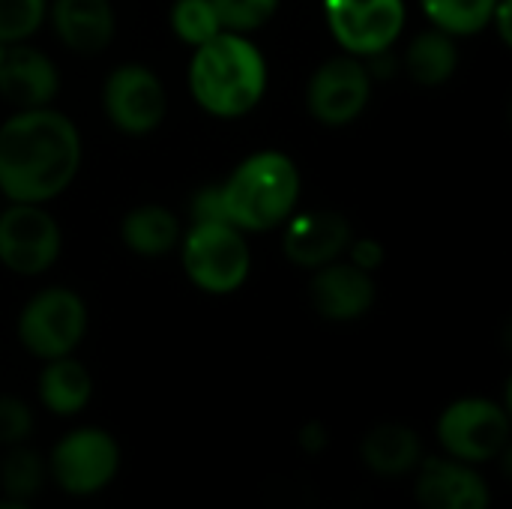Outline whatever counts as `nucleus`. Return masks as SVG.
Masks as SVG:
<instances>
[{
  "label": "nucleus",
  "instance_id": "obj_1",
  "mask_svg": "<svg viewBox=\"0 0 512 509\" xmlns=\"http://www.w3.org/2000/svg\"><path fill=\"white\" fill-rule=\"evenodd\" d=\"M81 132L54 105L21 108L0 123V195L18 204H51L78 177Z\"/></svg>",
  "mask_w": 512,
  "mask_h": 509
},
{
  "label": "nucleus",
  "instance_id": "obj_2",
  "mask_svg": "<svg viewBox=\"0 0 512 509\" xmlns=\"http://www.w3.org/2000/svg\"><path fill=\"white\" fill-rule=\"evenodd\" d=\"M186 84L192 102L219 120L252 114L267 96L270 69L264 51L246 33L222 30L192 48Z\"/></svg>",
  "mask_w": 512,
  "mask_h": 509
},
{
  "label": "nucleus",
  "instance_id": "obj_3",
  "mask_svg": "<svg viewBox=\"0 0 512 509\" xmlns=\"http://www.w3.org/2000/svg\"><path fill=\"white\" fill-rule=\"evenodd\" d=\"M225 219L243 234L282 228L300 204L303 174L285 150H258L219 183Z\"/></svg>",
  "mask_w": 512,
  "mask_h": 509
},
{
  "label": "nucleus",
  "instance_id": "obj_4",
  "mask_svg": "<svg viewBox=\"0 0 512 509\" xmlns=\"http://www.w3.org/2000/svg\"><path fill=\"white\" fill-rule=\"evenodd\" d=\"M180 264L186 279L210 297L237 294L252 273V249L231 222H198L180 237Z\"/></svg>",
  "mask_w": 512,
  "mask_h": 509
},
{
  "label": "nucleus",
  "instance_id": "obj_5",
  "mask_svg": "<svg viewBox=\"0 0 512 509\" xmlns=\"http://www.w3.org/2000/svg\"><path fill=\"white\" fill-rule=\"evenodd\" d=\"M87 324L90 315L84 297L66 285H48L21 306L15 333L30 357L48 363L75 354L87 336Z\"/></svg>",
  "mask_w": 512,
  "mask_h": 509
},
{
  "label": "nucleus",
  "instance_id": "obj_6",
  "mask_svg": "<svg viewBox=\"0 0 512 509\" xmlns=\"http://www.w3.org/2000/svg\"><path fill=\"white\" fill-rule=\"evenodd\" d=\"M435 435L450 459L486 465L510 447V414L495 399L462 396L441 411Z\"/></svg>",
  "mask_w": 512,
  "mask_h": 509
},
{
  "label": "nucleus",
  "instance_id": "obj_7",
  "mask_svg": "<svg viewBox=\"0 0 512 509\" xmlns=\"http://www.w3.org/2000/svg\"><path fill=\"white\" fill-rule=\"evenodd\" d=\"M375 90V75L369 63L354 54L327 57L306 81V111L315 123L327 129H345L357 123Z\"/></svg>",
  "mask_w": 512,
  "mask_h": 509
},
{
  "label": "nucleus",
  "instance_id": "obj_8",
  "mask_svg": "<svg viewBox=\"0 0 512 509\" xmlns=\"http://www.w3.org/2000/svg\"><path fill=\"white\" fill-rule=\"evenodd\" d=\"M321 9L333 42L360 60L387 54L408 24L405 0H321Z\"/></svg>",
  "mask_w": 512,
  "mask_h": 509
},
{
  "label": "nucleus",
  "instance_id": "obj_9",
  "mask_svg": "<svg viewBox=\"0 0 512 509\" xmlns=\"http://www.w3.org/2000/svg\"><path fill=\"white\" fill-rule=\"evenodd\" d=\"M63 252L60 222L48 213V204L0 207V264L15 276L48 273Z\"/></svg>",
  "mask_w": 512,
  "mask_h": 509
},
{
  "label": "nucleus",
  "instance_id": "obj_10",
  "mask_svg": "<svg viewBox=\"0 0 512 509\" xmlns=\"http://www.w3.org/2000/svg\"><path fill=\"white\" fill-rule=\"evenodd\" d=\"M117 471H120V444L114 441L111 432L96 426H81L66 432L54 444L48 459V474L72 498H87L108 489Z\"/></svg>",
  "mask_w": 512,
  "mask_h": 509
},
{
  "label": "nucleus",
  "instance_id": "obj_11",
  "mask_svg": "<svg viewBox=\"0 0 512 509\" xmlns=\"http://www.w3.org/2000/svg\"><path fill=\"white\" fill-rule=\"evenodd\" d=\"M102 111L117 132L144 138L162 126L168 114V90L159 72L147 63H120L102 84Z\"/></svg>",
  "mask_w": 512,
  "mask_h": 509
},
{
  "label": "nucleus",
  "instance_id": "obj_12",
  "mask_svg": "<svg viewBox=\"0 0 512 509\" xmlns=\"http://www.w3.org/2000/svg\"><path fill=\"white\" fill-rule=\"evenodd\" d=\"M309 300H312V309L324 321L351 324L372 312L378 300V285L372 273L354 267L348 258H339L312 270Z\"/></svg>",
  "mask_w": 512,
  "mask_h": 509
},
{
  "label": "nucleus",
  "instance_id": "obj_13",
  "mask_svg": "<svg viewBox=\"0 0 512 509\" xmlns=\"http://www.w3.org/2000/svg\"><path fill=\"white\" fill-rule=\"evenodd\" d=\"M282 234V252L294 267L318 270L330 261L345 258L354 228L339 210H303L294 213Z\"/></svg>",
  "mask_w": 512,
  "mask_h": 509
},
{
  "label": "nucleus",
  "instance_id": "obj_14",
  "mask_svg": "<svg viewBox=\"0 0 512 509\" xmlns=\"http://www.w3.org/2000/svg\"><path fill=\"white\" fill-rule=\"evenodd\" d=\"M414 495L420 509H492V486L477 465L459 459H423Z\"/></svg>",
  "mask_w": 512,
  "mask_h": 509
},
{
  "label": "nucleus",
  "instance_id": "obj_15",
  "mask_svg": "<svg viewBox=\"0 0 512 509\" xmlns=\"http://www.w3.org/2000/svg\"><path fill=\"white\" fill-rule=\"evenodd\" d=\"M60 93V69L42 48H33L30 42L9 45L3 63H0V99L21 108H45L54 105Z\"/></svg>",
  "mask_w": 512,
  "mask_h": 509
},
{
  "label": "nucleus",
  "instance_id": "obj_16",
  "mask_svg": "<svg viewBox=\"0 0 512 509\" xmlns=\"http://www.w3.org/2000/svg\"><path fill=\"white\" fill-rule=\"evenodd\" d=\"M48 21L60 45L81 57L105 51L117 33L111 0H48Z\"/></svg>",
  "mask_w": 512,
  "mask_h": 509
},
{
  "label": "nucleus",
  "instance_id": "obj_17",
  "mask_svg": "<svg viewBox=\"0 0 512 509\" xmlns=\"http://www.w3.org/2000/svg\"><path fill=\"white\" fill-rule=\"evenodd\" d=\"M360 459L375 477H405L423 462V441L405 423H378L366 432Z\"/></svg>",
  "mask_w": 512,
  "mask_h": 509
},
{
  "label": "nucleus",
  "instance_id": "obj_18",
  "mask_svg": "<svg viewBox=\"0 0 512 509\" xmlns=\"http://www.w3.org/2000/svg\"><path fill=\"white\" fill-rule=\"evenodd\" d=\"M183 228L165 204H138L120 219V240L138 258H162L180 246Z\"/></svg>",
  "mask_w": 512,
  "mask_h": 509
},
{
  "label": "nucleus",
  "instance_id": "obj_19",
  "mask_svg": "<svg viewBox=\"0 0 512 509\" xmlns=\"http://www.w3.org/2000/svg\"><path fill=\"white\" fill-rule=\"evenodd\" d=\"M36 393L45 411L54 417H75L81 414L93 399V378L84 363H78L72 354L48 360L39 372Z\"/></svg>",
  "mask_w": 512,
  "mask_h": 509
},
{
  "label": "nucleus",
  "instance_id": "obj_20",
  "mask_svg": "<svg viewBox=\"0 0 512 509\" xmlns=\"http://www.w3.org/2000/svg\"><path fill=\"white\" fill-rule=\"evenodd\" d=\"M462 54H459V39L438 30V27H426L420 30L402 57L405 75L420 84V87H441L447 84L456 72H459Z\"/></svg>",
  "mask_w": 512,
  "mask_h": 509
},
{
  "label": "nucleus",
  "instance_id": "obj_21",
  "mask_svg": "<svg viewBox=\"0 0 512 509\" xmlns=\"http://www.w3.org/2000/svg\"><path fill=\"white\" fill-rule=\"evenodd\" d=\"M498 3L501 0H420V9L429 27H438L462 39V36H477L489 30V21Z\"/></svg>",
  "mask_w": 512,
  "mask_h": 509
},
{
  "label": "nucleus",
  "instance_id": "obj_22",
  "mask_svg": "<svg viewBox=\"0 0 512 509\" xmlns=\"http://www.w3.org/2000/svg\"><path fill=\"white\" fill-rule=\"evenodd\" d=\"M45 474H48V465L33 450H27L24 444L6 447V456L0 462V489L6 498L12 501L36 498V492L45 483Z\"/></svg>",
  "mask_w": 512,
  "mask_h": 509
},
{
  "label": "nucleus",
  "instance_id": "obj_23",
  "mask_svg": "<svg viewBox=\"0 0 512 509\" xmlns=\"http://www.w3.org/2000/svg\"><path fill=\"white\" fill-rule=\"evenodd\" d=\"M168 27L189 48H198L216 33H222V21L216 15L213 0H174L168 9Z\"/></svg>",
  "mask_w": 512,
  "mask_h": 509
},
{
  "label": "nucleus",
  "instance_id": "obj_24",
  "mask_svg": "<svg viewBox=\"0 0 512 509\" xmlns=\"http://www.w3.org/2000/svg\"><path fill=\"white\" fill-rule=\"evenodd\" d=\"M48 21V0H0V39L6 45L30 42Z\"/></svg>",
  "mask_w": 512,
  "mask_h": 509
},
{
  "label": "nucleus",
  "instance_id": "obj_25",
  "mask_svg": "<svg viewBox=\"0 0 512 509\" xmlns=\"http://www.w3.org/2000/svg\"><path fill=\"white\" fill-rule=\"evenodd\" d=\"M213 6L222 21V30L252 36L276 18L282 0H213Z\"/></svg>",
  "mask_w": 512,
  "mask_h": 509
},
{
  "label": "nucleus",
  "instance_id": "obj_26",
  "mask_svg": "<svg viewBox=\"0 0 512 509\" xmlns=\"http://www.w3.org/2000/svg\"><path fill=\"white\" fill-rule=\"evenodd\" d=\"M33 435V408L18 396H0V447H18Z\"/></svg>",
  "mask_w": 512,
  "mask_h": 509
},
{
  "label": "nucleus",
  "instance_id": "obj_27",
  "mask_svg": "<svg viewBox=\"0 0 512 509\" xmlns=\"http://www.w3.org/2000/svg\"><path fill=\"white\" fill-rule=\"evenodd\" d=\"M345 258L354 267H360V270H366V273L375 276L384 267V261H387V249H384V243L378 237H351Z\"/></svg>",
  "mask_w": 512,
  "mask_h": 509
},
{
  "label": "nucleus",
  "instance_id": "obj_28",
  "mask_svg": "<svg viewBox=\"0 0 512 509\" xmlns=\"http://www.w3.org/2000/svg\"><path fill=\"white\" fill-rule=\"evenodd\" d=\"M189 219L192 225L198 222H228L225 210H222V195H219V183L216 186H204L192 195L189 201Z\"/></svg>",
  "mask_w": 512,
  "mask_h": 509
},
{
  "label": "nucleus",
  "instance_id": "obj_29",
  "mask_svg": "<svg viewBox=\"0 0 512 509\" xmlns=\"http://www.w3.org/2000/svg\"><path fill=\"white\" fill-rule=\"evenodd\" d=\"M300 441L306 444V450H324V444H327L324 426H318V423H309V426L300 432Z\"/></svg>",
  "mask_w": 512,
  "mask_h": 509
},
{
  "label": "nucleus",
  "instance_id": "obj_30",
  "mask_svg": "<svg viewBox=\"0 0 512 509\" xmlns=\"http://www.w3.org/2000/svg\"><path fill=\"white\" fill-rule=\"evenodd\" d=\"M0 509H30V507H27V501H12V498H3V501H0Z\"/></svg>",
  "mask_w": 512,
  "mask_h": 509
},
{
  "label": "nucleus",
  "instance_id": "obj_31",
  "mask_svg": "<svg viewBox=\"0 0 512 509\" xmlns=\"http://www.w3.org/2000/svg\"><path fill=\"white\" fill-rule=\"evenodd\" d=\"M6 51H9V45H6V42L0 39V63H3V57H6Z\"/></svg>",
  "mask_w": 512,
  "mask_h": 509
},
{
  "label": "nucleus",
  "instance_id": "obj_32",
  "mask_svg": "<svg viewBox=\"0 0 512 509\" xmlns=\"http://www.w3.org/2000/svg\"><path fill=\"white\" fill-rule=\"evenodd\" d=\"M0 198H3V195H0ZM0 207H3V204H0Z\"/></svg>",
  "mask_w": 512,
  "mask_h": 509
}]
</instances>
